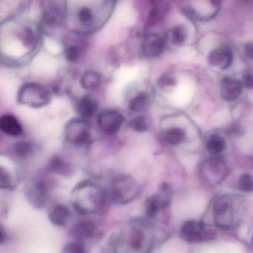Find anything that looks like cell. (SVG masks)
Segmentation results:
<instances>
[{
	"mask_svg": "<svg viewBox=\"0 0 253 253\" xmlns=\"http://www.w3.org/2000/svg\"><path fill=\"white\" fill-rule=\"evenodd\" d=\"M244 53L247 57L250 60H253V42H249L245 45Z\"/></svg>",
	"mask_w": 253,
	"mask_h": 253,
	"instance_id": "32",
	"label": "cell"
},
{
	"mask_svg": "<svg viewBox=\"0 0 253 253\" xmlns=\"http://www.w3.org/2000/svg\"><path fill=\"white\" fill-rule=\"evenodd\" d=\"M165 42L164 40L156 34L146 35L142 44V52L145 57H156L164 51Z\"/></svg>",
	"mask_w": 253,
	"mask_h": 253,
	"instance_id": "5",
	"label": "cell"
},
{
	"mask_svg": "<svg viewBox=\"0 0 253 253\" xmlns=\"http://www.w3.org/2000/svg\"><path fill=\"white\" fill-rule=\"evenodd\" d=\"M252 244H253V238H252Z\"/></svg>",
	"mask_w": 253,
	"mask_h": 253,
	"instance_id": "33",
	"label": "cell"
},
{
	"mask_svg": "<svg viewBox=\"0 0 253 253\" xmlns=\"http://www.w3.org/2000/svg\"><path fill=\"white\" fill-rule=\"evenodd\" d=\"M145 235L140 229H134L130 237V247L133 250L139 251L143 247Z\"/></svg>",
	"mask_w": 253,
	"mask_h": 253,
	"instance_id": "24",
	"label": "cell"
},
{
	"mask_svg": "<svg viewBox=\"0 0 253 253\" xmlns=\"http://www.w3.org/2000/svg\"><path fill=\"white\" fill-rule=\"evenodd\" d=\"M164 138L169 144L177 146L185 141L186 134L184 130L182 128L173 127V128H169L164 132Z\"/></svg>",
	"mask_w": 253,
	"mask_h": 253,
	"instance_id": "12",
	"label": "cell"
},
{
	"mask_svg": "<svg viewBox=\"0 0 253 253\" xmlns=\"http://www.w3.org/2000/svg\"><path fill=\"white\" fill-rule=\"evenodd\" d=\"M208 61L210 66L223 70L230 67L232 64L233 54L229 47H220L210 53Z\"/></svg>",
	"mask_w": 253,
	"mask_h": 253,
	"instance_id": "4",
	"label": "cell"
},
{
	"mask_svg": "<svg viewBox=\"0 0 253 253\" xmlns=\"http://www.w3.org/2000/svg\"><path fill=\"white\" fill-rule=\"evenodd\" d=\"M167 205V201H161L157 195L148 198L146 204V215L150 218L156 217L161 209Z\"/></svg>",
	"mask_w": 253,
	"mask_h": 253,
	"instance_id": "14",
	"label": "cell"
},
{
	"mask_svg": "<svg viewBox=\"0 0 253 253\" xmlns=\"http://www.w3.org/2000/svg\"><path fill=\"white\" fill-rule=\"evenodd\" d=\"M231 207H232V201L229 198L222 197L218 198L213 207L214 215L215 217L225 215L231 210Z\"/></svg>",
	"mask_w": 253,
	"mask_h": 253,
	"instance_id": "21",
	"label": "cell"
},
{
	"mask_svg": "<svg viewBox=\"0 0 253 253\" xmlns=\"http://www.w3.org/2000/svg\"><path fill=\"white\" fill-rule=\"evenodd\" d=\"M17 100L21 104L32 108L46 106L51 100V94L48 88L37 84H26L19 91Z\"/></svg>",
	"mask_w": 253,
	"mask_h": 253,
	"instance_id": "1",
	"label": "cell"
},
{
	"mask_svg": "<svg viewBox=\"0 0 253 253\" xmlns=\"http://www.w3.org/2000/svg\"><path fill=\"white\" fill-rule=\"evenodd\" d=\"M65 137L75 146H86L91 140L89 125L84 118L71 120L65 128Z\"/></svg>",
	"mask_w": 253,
	"mask_h": 253,
	"instance_id": "2",
	"label": "cell"
},
{
	"mask_svg": "<svg viewBox=\"0 0 253 253\" xmlns=\"http://www.w3.org/2000/svg\"><path fill=\"white\" fill-rule=\"evenodd\" d=\"M48 195V186L43 181H38L29 188L27 192L29 202L35 208H42L45 206Z\"/></svg>",
	"mask_w": 253,
	"mask_h": 253,
	"instance_id": "6",
	"label": "cell"
},
{
	"mask_svg": "<svg viewBox=\"0 0 253 253\" xmlns=\"http://www.w3.org/2000/svg\"><path fill=\"white\" fill-rule=\"evenodd\" d=\"M170 40L171 42L174 45H181L186 41V31L183 26H174L173 29H171L169 33Z\"/></svg>",
	"mask_w": 253,
	"mask_h": 253,
	"instance_id": "23",
	"label": "cell"
},
{
	"mask_svg": "<svg viewBox=\"0 0 253 253\" xmlns=\"http://www.w3.org/2000/svg\"><path fill=\"white\" fill-rule=\"evenodd\" d=\"M63 13L56 7L48 8L43 14V21L50 27H57L63 22Z\"/></svg>",
	"mask_w": 253,
	"mask_h": 253,
	"instance_id": "17",
	"label": "cell"
},
{
	"mask_svg": "<svg viewBox=\"0 0 253 253\" xmlns=\"http://www.w3.org/2000/svg\"><path fill=\"white\" fill-rule=\"evenodd\" d=\"M0 128L5 134L11 136H19L23 133L21 124L15 117L5 115L0 119Z\"/></svg>",
	"mask_w": 253,
	"mask_h": 253,
	"instance_id": "10",
	"label": "cell"
},
{
	"mask_svg": "<svg viewBox=\"0 0 253 253\" xmlns=\"http://www.w3.org/2000/svg\"><path fill=\"white\" fill-rule=\"evenodd\" d=\"M101 78L97 72L88 71L81 77V83L83 88L86 90H94L100 85Z\"/></svg>",
	"mask_w": 253,
	"mask_h": 253,
	"instance_id": "16",
	"label": "cell"
},
{
	"mask_svg": "<svg viewBox=\"0 0 253 253\" xmlns=\"http://www.w3.org/2000/svg\"><path fill=\"white\" fill-rule=\"evenodd\" d=\"M176 85V81L174 77L169 75H164L160 78L158 85L162 90L172 89Z\"/></svg>",
	"mask_w": 253,
	"mask_h": 253,
	"instance_id": "27",
	"label": "cell"
},
{
	"mask_svg": "<svg viewBox=\"0 0 253 253\" xmlns=\"http://www.w3.org/2000/svg\"><path fill=\"white\" fill-rule=\"evenodd\" d=\"M80 23L84 26H89L94 22V15L91 8L83 7L78 13Z\"/></svg>",
	"mask_w": 253,
	"mask_h": 253,
	"instance_id": "25",
	"label": "cell"
},
{
	"mask_svg": "<svg viewBox=\"0 0 253 253\" xmlns=\"http://www.w3.org/2000/svg\"><path fill=\"white\" fill-rule=\"evenodd\" d=\"M81 49L75 45H69L65 49V57L69 62H75L81 55Z\"/></svg>",
	"mask_w": 253,
	"mask_h": 253,
	"instance_id": "28",
	"label": "cell"
},
{
	"mask_svg": "<svg viewBox=\"0 0 253 253\" xmlns=\"http://www.w3.org/2000/svg\"><path fill=\"white\" fill-rule=\"evenodd\" d=\"M243 84L232 78H224L220 83L222 98L228 102L237 100L242 92Z\"/></svg>",
	"mask_w": 253,
	"mask_h": 253,
	"instance_id": "7",
	"label": "cell"
},
{
	"mask_svg": "<svg viewBox=\"0 0 253 253\" xmlns=\"http://www.w3.org/2000/svg\"><path fill=\"white\" fill-rule=\"evenodd\" d=\"M14 151L18 158L26 159L33 152V146L29 142L19 141L14 145Z\"/></svg>",
	"mask_w": 253,
	"mask_h": 253,
	"instance_id": "22",
	"label": "cell"
},
{
	"mask_svg": "<svg viewBox=\"0 0 253 253\" xmlns=\"http://www.w3.org/2000/svg\"><path fill=\"white\" fill-rule=\"evenodd\" d=\"M226 148V142L221 136L212 134L207 142V149L212 155H219Z\"/></svg>",
	"mask_w": 253,
	"mask_h": 253,
	"instance_id": "18",
	"label": "cell"
},
{
	"mask_svg": "<svg viewBox=\"0 0 253 253\" xmlns=\"http://www.w3.org/2000/svg\"><path fill=\"white\" fill-rule=\"evenodd\" d=\"M243 85L247 88H253V69H249L243 75Z\"/></svg>",
	"mask_w": 253,
	"mask_h": 253,
	"instance_id": "30",
	"label": "cell"
},
{
	"mask_svg": "<svg viewBox=\"0 0 253 253\" xmlns=\"http://www.w3.org/2000/svg\"><path fill=\"white\" fill-rule=\"evenodd\" d=\"M77 110L84 119L91 118L98 110V103L94 97L85 95L78 101Z\"/></svg>",
	"mask_w": 253,
	"mask_h": 253,
	"instance_id": "9",
	"label": "cell"
},
{
	"mask_svg": "<svg viewBox=\"0 0 253 253\" xmlns=\"http://www.w3.org/2000/svg\"><path fill=\"white\" fill-rule=\"evenodd\" d=\"M69 215H70V211L69 209L60 204L52 207L48 213V217L51 223L59 226H63L66 224Z\"/></svg>",
	"mask_w": 253,
	"mask_h": 253,
	"instance_id": "11",
	"label": "cell"
},
{
	"mask_svg": "<svg viewBox=\"0 0 253 253\" xmlns=\"http://www.w3.org/2000/svg\"><path fill=\"white\" fill-rule=\"evenodd\" d=\"M149 101V97L147 93H140L130 100L128 103V109L132 112H140L147 106Z\"/></svg>",
	"mask_w": 253,
	"mask_h": 253,
	"instance_id": "20",
	"label": "cell"
},
{
	"mask_svg": "<svg viewBox=\"0 0 253 253\" xmlns=\"http://www.w3.org/2000/svg\"><path fill=\"white\" fill-rule=\"evenodd\" d=\"M50 170L63 176H69L72 174V166L69 163L59 157H54L48 165Z\"/></svg>",
	"mask_w": 253,
	"mask_h": 253,
	"instance_id": "13",
	"label": "cell"
},
{
	"mask_svg": "<svg viewBox=\"0 0 253 253\" xmlns=\"http://www.w3.org/2000/svg\"><path fill=\"white\" fill-rule=\"evenodd\" d=\"M151 120L146 115H140L133 118L128 123L130 128L137 132H145L150 126Z\"/></svg>",
	"mask_w": 253,
	"mask_h": 253,
	"instance_id": "19",
	"label": "cell"
},
{
	"mask_svg": "<svg viewBox=\"0 0 253 253\" xmlns=\"http://www.w3.org/2000/svg\"><path fill=\"white\" fill-rule=\"evenodd\" d=\"M124 117L121 114L112 110L103 111L97 117L99 128L107 134L118 133L124 124Z\"/></svg>",
	"mask_w": 253,
	"mask_h": 253,
	"instance_id": "3",
	"label": "cell"
},
{
	"mask_svg": "<svg viewBox=\"0 0 253 253\" xmlns=\"http://www.w3.org/2000/svg\"><path fill=\"white\" fill-rule=\"evenodd\" d=\"M240 189L244 192H253V178L250 174H243L238 180Z\"/></svg>",
	"mask_w": 253,
	"mask_h": 253,
	"instance_id": "26",
	"label": "cell"
},
{
	"mask_svg": "<svg viewBox=\"0 0 253 253\" xmlns=\"http://www.w3.org/2000/svg\"><path fill=\"white\" fill-rule=\"evenodd\" d=\"M205 234L204 232V224L200 222H186L183 223L180 230L182 238L191 242H198L205 239L207 235Z\"/></svg>",
	"mask_w": 253,
	"mask_h": 253,
	"instance_id": "8",
	"label": "cell"
},
{
	"mask_svg": "<svg viewBox=\"0 0 253 253\" xmlns=\"http://www.w3.org/2000/svg\"><path fill=\"white\" fill-rule=\"evenodd\" d=\"M0 186L2 189H4V188L6 189V188L11 186V180H10L9 175L2 169H1V173H0Z\"/></svg>",
	"mask_w": 253,
	"mask_h": 253,
	"instance_id": "31",
	"label": "cell"
},
{
	"mask_svg": "<svg viewBox=\"0 0 253 253\" xmlns=\"http://www.w3.org/2000/svg\"><path fill=\"white\" fill-rule=\"evenodd\" d=\"M63 253H85V248L79 242L69 243L65 246Z\"/></svg>",
	"mask_w": 253,
	"mask_h": 253,
	"instance_id": "29",
	"label": "cell"
},
{
	"mask_svg": "<svg viewBox=\"0 0 253 253\" xmlns=\"http://www.w3.org/2000/svg\"><path fill=\"white\" fill-rule=\"evenodd\" d=\"M95 232V226L91 221L81 222L77 225L74 233L78 240H85L91 238Z\"/></svg>",
	"mask_w": 253,
	"mask_h": 253,
	"instance_id": "15",
	"label": "cell"
}]
</instances>
